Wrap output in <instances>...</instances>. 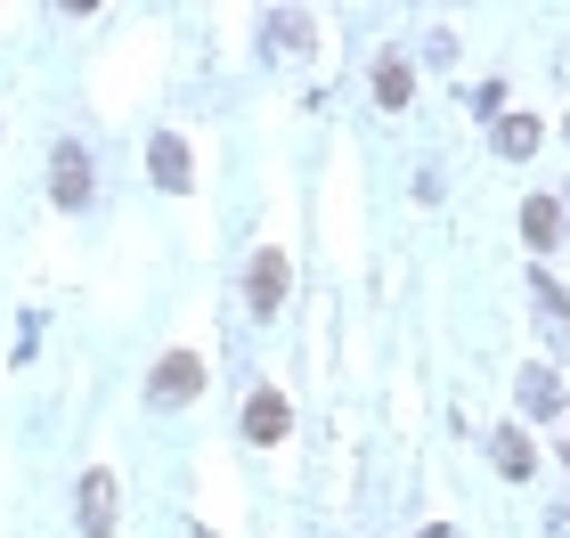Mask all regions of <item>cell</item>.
Wrapping results in <instances>:
<instances>
[{"instance_id":"7","label":"cell","mask_w":570,"mask_h":538,"mask_svg":"<svg viewBox=\"0 0 570 538\" xmlns=\"http://www.w3.org/2000/svg\"><path fill=\"white\" fill-rule=\"evenodd\" d=\"M530 302H538V319H547L554 335L570 343V302H562V286H554V277H530Z\"/></svg>"},{"instance_id":"12","label":"cell","mask_w":570,"mask_h":538,"mask_svg":"<svg viewBox=\"0 0 570 538\" xmlns=\"http://www.w3.org/2000/svg\"><path fill=\"white\" fill-rule=\"evenodd\" d=\"M522 228H530V245H554V237H562V213H554L547 196H538L530 213H522Z\"/></svg>"},{"instance_id":"11","label":"cell","mask_w":570,"mask_h":538,"mask_svg":"<svg viewBox=\"0 0 570 538\" xmlns=\"http://www.w3.org/2000/svg\"><path fill=\"white\" fill-rule=\"evenodd\" d=\"M522 400L538 408V417H554V408H562V383H554L547 368H522Z\"/></svg>"},{"instance_id":"8","label":"cell","mask_w":570,"mask_h":538,"mask_svg":"<svg viewBox=\"0 0 570 538\" xmlns=\"http://www.w3.org/2000/svg\"><path fill=\"white\" fill-rule=\"evenodd\" d=\"M147 156H155V179H164V188H188V147L179 139H155Z\"/></svg>"},{"instance_id":"6","label":"cell","mask_w":570,"mask_h":538,"mask_svg":"<svg viewBox=\"0 0 570 538\" xmlns=\"http://www.w3.org/2000/svg\"><path fill=\"white\" fill-rule=\"evenodd\" d=\"M489 457H498V473H505V481H530V473H538V449H530V432H513V424L498 432V441H489Z\"/></svg>"},{"instance_id":"2","label":"cell","mask_w":570,"mask_h":538,"mask_svg":"<svg viewBox=\"0 0 570 538\" xmlns=\"http://www.w3.org/2000/svg\"><path fill=\"white\" fill-rule=\"evenodd\" d=\"M49 164H58L49 172V196L58 204H90V147H58Z\"/></svg>"},{"instance_id":"3","label":"cell","mask_w":570,"mask_h":538,"mask_svg":"<svg viewBox=\"0 0 570 538\" xmlns=\"http://www.w3.org/2000/svg\"><path fill=\"white\" fill-rule=\"evenodd\" d=\"M285 424H294V408H285V392H253L245 400V441H285Z\"/></svg>"},{"instance_id":"4","label":"cell","mask_w":570,"mask_h":538,"mask_svg":"<svg viewBox=\"0 0 570 538\" xmlns=\"http://www.w3.org/2000/svg\"><path fill=\"white\" fill-rule=\"evenodd\" d=\"M115 530V473H82V538Z\"/></svg>"},{"instance_id":"1","label":"cell","mask_w":570,"mask_h":538,"mask_svg":"<svg viewBox=\"0 0 570 538\" xmlns=\"http://www.w3.org/2000/svg\"><path fill=\"white\" fill-rule=\"evenodd\" d=\"M147 392H155V408L196 400V392H204V359H196V351H171L164 368H155V383H147Z\"/></svg>"},{"instance_id":"5","label":"cell","mask_w":570,"mask_h":538,"mask_svg":"<svg viewBox=\"0 0 570 538\" xmlns=\"http://www.w3.org/2000/svg\"><path fill=\"white\" fill-rule=\"evenodd\" d=\"M245 294H253V311H277L285 302V253H253V277H245Z\"/></svg>"},{"instance_id":"10","label":"cell","mask_w":570,"mask_h":538,"mask_svg":"<svg viewBox=\"0 0 570 538\" xmlns=\"http://www.w3.org/2000/svg\"><path fill=\"white\" fill-rule=\"evenodd\" d=\"M538 147V115H505L498 123V156H530Z\"/></svg>"},{"instance_id":"9","label":"cell","mask_w":570,"mask_h":538,"mask_svg":"<svg viewBox=\"0 0 570 538\" xmlns=\"http://www.w3.org/2000/svg\"><path fill=\"white\" fill-rule=\"evenodd\" d=\"M407 90H416V74H407L400 58H383L375 66V98H383V107H407Z\"/></svg>"},{"instance_id":"13","label":"cell","mask_w":570,"mask_h":538,"mask_svg":"<svg viewBox=\"0 0 570 538\" xmlns=\"http://www.w3.org/2000/svg\"><path fill=\"white\" fill-rule=\"evenodd\" d=\"M424 538H456V530H449V522H432V530H424Z\"/></svg>"}]
</instances>
